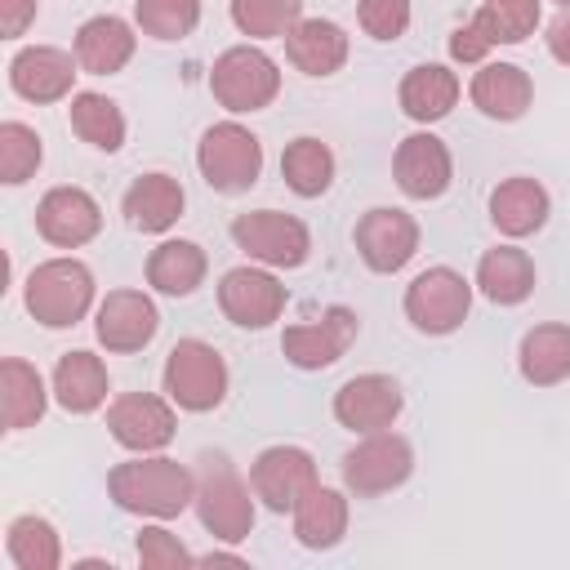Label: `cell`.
I'll use <instances>...</instances> for the list:
<instances>
[{
    "instance_id": "cell-1",
    "label": "cell",
    "mask_w": 570,
    "mask_h": 570,
    "mask_svg": "<svg viewBox=\"0 0 570 570\" xmlns=\"http://www.w3.org/2000/svg\"><path fill=\"white\" fill-rule=\"evenodd\" d=\"M107 494L125 512L169 521V517H178L183 508L196 503V476L183 463L165 459V454H138V459L111 468Z\"/></svg>"
},
{
    "instance_id": "cell-2",
    "label": "cell",
    "mask_w": 570,
    "mask_h": 570,
    "mask_svg": "<svg viewBox=\"0 0 570 570\" xmlns=\"http://www.w3.org/2000/svg\"><path fill=\"white\" fill-rule=\"evenodd\" d=\"M94 303V272L80 258H49L27 276V312L49 325L67 330L76 325Z\"/></svg>"
},
{
    "instance_id": "cell-3",
    "label": "cell",
    "mask_w": 570,
    "mask_h": 570,
    "mask_svg": "<svg viewBox=\"0 0 570 570\" xmlns=\"http://www.w3.org/2000/svg\"><path fill=\"white\" fill-rule=\"evenodd\" d=\"M196 165H200V178L214 187V191H249L263 174V142L236 125V120H223V125H209L200 134V147H196Z\"/></svg>"
},
{
    "instance_id": "cell-4",
    "label": "cell",
    "mask_w": 570,
    "mask_h": 570,
    "mask_svg": "<svg viewBox=\"0 0 570 570\" xmlns=\"http://www.w3.org/2000/svg\"><path fill=\"white\" fill-rule=\"evenodd\" d=\"M165 392L178 410L205 414L227 396V365L205 338H178L165 356Z\"/></svg>"
},
{
    "instance_id": "cell-5",
    "label": "cell",
    "mask_w": 570,
    "mask_h": 570,
    "mask_svg": "<svg viewBox=\"0 0 570 570\" xmlns=\"http://www.w3.org/2000/svg\"><path fill=\"white\" fill-rule=\"evenodd\" d=\"M196 517L218 543H240L254 530L249 485L236 476L227 459H205V476L196 481Z\"/></svg>"
},
{
    "instance_id": "cell-6",
    "label": "cell",
    "mask_w": 570,
    "mask_h": 570,
    "mask_svg": "<svg viewBox=\"0 0 570 570\" xmlns=\"http://www.w3.org/2000/svg\"><path fill=\"white\" fill-rule=\"evenodd\" d=\"M209 89H214L218 107L245 116V111H263L281 94V71L263 49L236 45V49L218 53V62L209 71Z\"/></svg>"
},
{
    "instance_id": "cell-7",
    "label": "cell",
    "mask_w": 570,
    "mask_h": 570,
    "mask_svg": "<svg viewBox=\"0 0 570 570\" xmlns=\"http://www.w3.org/2000/svg\"><path fill=\"white\" fill-rule=\"evenodd\" d=\"M472 285L454 267H428L405 289V316L419 334H454L468 321Z\"/></svg>"
},
{
    "instance_id": "cell-8",
    "label": "cell",
    "mask_w": 570,
    "mask_h": 570,
    "mask_svg": "<svg viewBox=\"0 0 570 570\" xmlns=\"http://www.w3.org/2000/svg\"><path fill=\"white\" fill-rule=\"evenodd\" d=\"M232 240L267 263V267H303L307 254H312V236L307 227L294 218V214H281V209H249V214H236L232 218Z\"/></svg>"
},
{
    "instance_id": "cell-9",
    "label": "cell",
    "mask_w": 570,
    "mask_h": 570,
    "mask_svg": "<svg viewBox=\"0 0 570 570\" xmlns=\"http://www.w3.org/2000/svg\"><path fill=\"white\" fill-rule=\"evenodd\" d=\"M414 472V450L405 436L396 432H370L361 445H352L343 454V485L352 494H387L396 485H405Z\"/></svg>"
},
{
    "instance_id": "cell-10",
    "label": "cell",
    "mask_w": 570,
    "mask_h": 570,
    "mask_svg": "<svg viewBox=\"0 0 570 570\" xmlns=\"http://www.w3.org/2000/svg\"><path fill=\"white\" fill-rule=\"evenodd\" d=\"M107 428H111V436H116L125 450H134V454H156V450H165V445L174 441L178 419H174L169 401H160V396H151V392H125V396H116V401L107 405Z\"/></svg>"
},
{
    "instance_id": "cell-11",
    "label": "cell",
    "mask_w": 570,
    "mask_h": 570,
    "mask_svg": "<svg viewBox=\"0 0 570 570\" xmlns=\"http://www.w3.org/2000/svg\"><path fill=\"white\" fill-rule=\"evenodd\" d=\"M218 307L240 330H263L285 312V285L263 267H232L218 281Z\"/></svg>"
},
{
    "instance_id": "cell-12",
    "label": "cell",
    "mask_w": 570,
    "mask_h": 570,
    "mask_svg": "<svg viewBox=\"0 0 570 570\" xmlns=\"http://www.w3.org/2000/svg\"><path fill=\"white\" fill-rule=\"evenodd\" d=\"M249 485L272 512H294V503L316 485V463L298 445H267L249 468Z\"/></svg>"
},
{
    "instance_id": "cell-13",
    "label": "cell",
    "mask_w": 570,
    "mask_h": 570,
    "mask_svg": "<svg viewBox=\"0 0 570 570\" xmlns=\"http://www.w3.org/2000/svg\"><path fill=\"white\" fill-rule=\"evenodd\" d=\"M419 249V223L405 209H370L356 223V254L370 272H401Z\"/></svg>"
},
{
    "instance_id": "cell-14",
    "label": "cell",
    "mask_w": 570,
    "mask_h": 570,
    "mask_svg": "<svg viewBox=\"0 0 570 570\" xmlns=\"http://www.w3.org/2000/svg\"><path fill=\"white\" fill-rule=\"evenodd\" d=\"M401 405H405V396H401L396 379H387V374H356L334 392V419L361 436L392 428Z\"/></svg>"
},
{
    "instance_id": "cell-15",
    "label": "cell",
    "mask_w": 570,
    "mask_h": 570,
    "mask_svg": "<svg viewBox=\"0 0 570 570\" xmlns=\"http://www.w3.org/2000/svg\"><path fill=\"white\" fill-rule=\"evenodd\" d=\"M98 227H102V209L85 187H53L36 205V232L58 249H76L94 240Z\"/></svg>"
},
{
    "instance_id": "cell-16",
    "label": "cell",
    "mask_w": 570,
    "mask_h": 570,
    "mask_svg": "<svg viewBox=\"0 0 570 570\" xmlns=\"http://www.w3.org/2000/svg\"><path fill=\"white\" fill-rule=\"evenodd\" d=\"M76 67H80V62H76L67 49L27 45V49H18L13 62H9V85H13V94L27 98V102H58V98L71 94V85H76V76H80Z\"/></svg>"
},
{
    "instance_id": "cell-17",
    "label": "cell",
    "mask_w": 570,
    "mask_h": 570,
    "mask_svg": "<svg viewBox=\"0 0 570 570\" xmlns=\"http://www.w3.org/2000/svg\"><path fill=\"white\" fill-rule=\"evenodd\" d=\"M94 330H98V343L107 352H138V347H147L156 338L160 316H156V303L147 294H138V289H111L98 303Z\"/></svg>"
},
{
    "instance_id": "cell-18",
    "label": "cell",
    "mask_w": 570,
    "mask_h": 570,
    "mask_svg": "<svg viewBox=\"0 0 570 570\" xmlns=\"http://www.w3.org/2000/svg\"><path fill=\"white\" fill-rule=\"evenodd\" d=\"M392 174H396V187L410 200H436L454 178V160H450V147L436 134H410L396 147Z\"/></svg>"
},
{
    "instance_id": "cell-19",
    "label": "cell",
    "mask_w": 570,
    "mask_h": 570,
    "mask_svg": "<svg viewBox=\"0 0 570 570\" xmlns=\"http://www.w3.org/2000/svg\"><path fill=\"white\" fill-rule=\"evenodd\" d=\"M352 338H356V316L347 307H330L321 321L289 325L281 334V352L298 370H325V365H334L347 352Z\"/></svg>"
},
{
    "instance_id": "cell-20",
    "label": "cell",
    "mask_w": 570,
    "mask_h": 570,
    "mask_svg": "<svg viewBox=\"0 0 570 570\" xmlns=\"http://www.w3.org/2000/svg\"><path fill=\"white\" fill-rule=\"evenodd\" d=\"M285 58L303 76H334L347 62V31L330 18H298L285 36Z\"/></svg>"
},
{
    "instance_id": "cell-21",
    "label": "cell",
    "mask_w": 570,
    "mask_h": 570,
    "mask_svg": "<svg viewBox=\"0 0 570 570\" xmlns=\"http://www.w3.org/2000/svg\"><path fill=\"white\" fill-rule=\"evenodd\" d=\"M134 31L116 13H98L76 31V62L89 76H116L134 58Z\"/></svg>"
},
{
    "instance_id": "cell-22",
    "label": "cell",
    "mask_w": 570,
    "mask_h": 570,
    "mask_svg": "<svg viewBox=\"0 0 570 570\" xmlns=\"http://www.w3.org/2000/svg\"><path fill=\"white\" fill-rule=\"evenodd\" d=\"M472 102L490 116V120H521L530 98H534V85L530 76L517 67V62H485L476 76H472Z\"/></svg>"
},
{
    "instance_id": "cell-23",
    "label": "cell",
    "mask_w": 570,
    "mask_h": 570,
    "mask_svg": "<svg viewBox=\"0 0 570 570\" xmlns=\"http://www.w3.org/2000/svg\"><path fill=\"white\" fill-rule=\"evenodd\" d=\"M347 534V499L330 485H312L298 503H294V539L312 552H325L334 548L338 539Z\"/></svg>"
},
{
    "instance_id": "cell-24",
    "label": "cell",
    "mask_w": 570,
    "mask_h": 570,
    "mask_svg": "<svg viewBox=\"0 0 570 570\" xmlns=\"http://www.w3.org/2000/svg\"><path fill=\"white\" fill-rule=\"evenodd\" d=\"M490 223L503 236H530L548 223V191L534 178H503L490 191Z\"/></svg>"
},
{
    "instance_id": "cell-25",
    "label": "cell",
    "mask_w": 570,
    "mask_h": 570,
    "mask_svg": "<svg viewBox=\"0 0 570 570\" xmlns=\"http://www.w3.org/2000/svg\"><path fill=\"white\" fill-rule=\"evenodd\" d=\"M476 285L490 303L499 307H517L530 298L534 289V263L525 249L517 245H499V249H485L481 263H476Z\"/></svg>"
},
{
    "instance_id": "cell-26",
    "label": "cell",
    "mask_w": 570,
    "mask_h": 570,
    "mask_svg": "<svg viewBox=\"0 0 570 570\" xmlns=\"http://www.w3.org/2000/svg\"><path fill=\"white\" fill-rule=\"evenodd\" d=\"M53 401L67 414H94L107 401V365L94 352H67L53 365Z\"/></svg>"
},
{
    "instance_id": "cell-27",
    "label": "cell",
    "mask_w": 570,
    "mask_h": 570,
    "mask_svg": "<svg viewBox=\"0 0 570 570\" xmlns=\"http://www.w3.org/2000/svg\"><path fill=\"white\" fill-rule=\"evenodd\" d=\"M183 200L187 196H183L178 178H169V174H142L125 191V218L138 232H169L178 223V214H183Z\"/></svg>"
},
{
    "instance_id": "cell-28",
    "label": "cell",
    "mask_w": 570,
    "mask_h": 570,
    "mask_svg": "<svg viewBox=\"0 0 570 570\" xmlns=\"http://www.w3.org/2000/svg\"><path fill=\"white\" fill-rule=\"evenodd\" d=\"M454 102H459V76L441 62H423L401 80V111L419 125H432V120L450 116Z\"/></svg>"
},
{
    "instance_id": "cell-29",
    "label": "cell",
    "mask_w": 570,
    "mask_h": 570,
    "mask_svg": "<svg viewBox=\"0 0 570 570\" xmlns=\"http://www.w3.org/2000/svg\"><path fill=\"white\" fill-rule=\"evenodd\" d=\"M205 281V249L196 240H160L147 258V285L169 294V298H187L196 285Z\"/></svg>"
},
{
    "instance_id": "cell-30",
    "label": "cell",
    "mask_w": 570,
    "mask_h": 570,
    "mask_svg": "<svg viewBox=\"0 0 570 570\" xmlns=\"http://www.w3.org/2000/svg\"><path fill=\"white\" fill-rule=\"evenodd\" d=\"M521 379L534 387H552L570 379V325H534L521 338Z\"/></svg>"
},
{
    "instance_id": "cell-31",
    "label": "cell",
    "mask_w": 570,
    "mask_h": 570,
    "mask_svg": "<svg viewBox=\"0 0 570 570\" xmlns=\"http://www.w3.org/2000/svg\"><path fill=\"white\" fill-rule=\"evenodd\" d=\"M45 401H49V392H45L40 370H36V365H27L22 356H9V361L0 365V405H4V428H9V432L31 428V423L45 414Z\"/></svg>"
},
{
    "instance_id": "cell-32",
    "label": "cell",
    "mask_w": 570,
    "mask_h": 570,
    "mask_svg": "<svg viewBox=\"0 0 570 570\" xmlns=\"http://www.w3.org/2000/svg\"><path fill=\"white\" fill-rule=\"evenodd\" d=\"M4 548H9V561H13L18 570H58V566H62L58 530H53L45 517H36V512L9 521Z\"/></svg>"
},
{
    "instance_id": "cell-33",
    "label": "cell",
    "mask_w": 570,
    "mask_h": 570,
    "mask_svg": "<svg viewBox=\"0 0 570 570\" xmlns=\"http://www.w3.org/2000/svg\"><path fill=\"white\" fill-rule=\"evenodd\" d=\"M281 178L289 183V191L298 196H321L330 183H334V156L321 138H294L285 151H281Z\"/></svg>"
},
{
    "instance_id": "cell-34",
    "label": "cell",
    "mask_w": 570,
    "mask_h": 570,
    "mask_svg": "<svg viewBox=\"0 0 570 570\" xmlns=\"http://www.w3.org/2000/svg\"><path fill=\"white\" fill-rule=\"evenodd\" d=\"M71 129L98 151L125 147V116L107 94H76L71 98Z\"/></svg>"
},
{
    "instance_id": "cell-35",
    "label": "cell",
    "mask_w": 570,
    "mask_h": 570,
    "mask_svg": "<svg viewBox=\"0 0 570 570\" xmlns=\"http://www.w3.org/2000/svg\"><path fill=\"white\" fill-rule=\"evenodd\" d=\"M303 18V0H232V22L240 27V36L254 40H272V36H289V27Z\"/></svg>"
},
{
    "instance_id": "cell-36",
    "label": "cell",
    "mask_w": 570,
    "mask_h": 570,
    "mask_svg": "<svg viewBox=\"0 0 570 570\" xmlns=\"http://www.w3.org/2000/svg\"><path fill=\"white\" fill-rule=\"evenodd\" d=\"M134 18L151 40H183L200 22V0H134Z\"/></svg>"
},
{
    "instance_id": "cell-37",
    "label": "cell",
    "mask_w": 570,
    "mask_h": 570,
    "mask_svg": "<svg viewBox=\"0 0 570 570\" xmlns=\"http://www.w3.org/2000/svg\"><path fill=\"white\" fill-rule=\"evenodd\" d=\"M40 134L22 120H4L0 125V183L18 187L40 169Z\"/></svg>"
},
{
    "instance_id": "cell-38",
    "label": "cell",
    "mask_w": 570,
    "mask_h": 570,
    "mask_svg": "<svg viewBox=\"0 0 570 570\" xmlns=\"http://www.w3.org/2000/svg\"><path fill=\"white\" fill-rule=\"evenodd\" d=\"M476 18L494 36V45H521L539 27V0H481Z\"/></svg>"
},
{
    "instance_id": "cell-39",
    "label": "cell",
    "mask_w": 570,
    "mask_h": 570,
    "mask_svg": "<svg viewBox=\"0 0 570 570\" xmlns=\"http://www.w3.org/2000/svg\"><path fill=\"white\" fill-rule=\"evenodd\" d=\"M134 552H138V566H142V570H178V566H191V561H196V557L183 548V539L169 534L165 525H142Z\"/></svg>"
},
{
    "instance_id": "cell-40",
    "label": "cell",
    "mask_w": 570,
    "mask_h": 570,
    "mask_svg": "<svg viewBox=\"0 0 570 570\" xmlns=\"http://www.w3.org/2000/svg\"><path fill=\"white\" fill-rule=\"evenodd\" d=\"M361 27L374 40H396L410 27V0H361Z\"/></svg>"
},
{
    "instance_id": "cell-41",
    "label": "cell",
    "mask_w": 570,
    "mask_h": 570,
    "mask_svg": "<svg viewBox=\"0 0 570 570\" xmlns=\"http://www.w3.org/2000/svg\"><path fill=\"white\" fill-rule=\"evenodd\" d=\"M490 49H494V36L485 31V22L476 13L463 27H454V36H450V58L454 62H481Z\"/></svg>"
},
{
    "instance_id": "cell-42",
    "label": "cell",
    "mask_w": 570,
    "mask_h": 570,
    "mask_svg": "<svg viewBox=\"0 0 570 570\" xmlns=\"http://www.w3.org/2000/svg\"><path fill=\"white\" fill-rule=\"evenodd\" d=\"M36 0H0V31L13 40V36H22L31 22H36Z\"/></svg>"
},
{
    "instance_id": "cell-43",
    "label": "cell",
    "mask_w": 570,
    "mask_h": 570,
    "mask_svg": "<svg viewBox=\"0 0 570 570\" xmlns=\"http://www.w3.org/2000/svg\"><path fill=\"white\" fill-rule=\"evenodd\" d=\"M548 53L570 67V9H561V13L548 22Z\"/></svg>"
},
{
    "instance_id": "cell-44",
    "label": "cell",
    "mask_w": 570,
    "mask_h": 570,
    "mask_svg": "<svg viewBox=\"0 0 570 570\" xmlns=\"http://www.w3.org/2000/svg\"><path fill=\"white\" fill-rule=\"evenodd\" d=\"M557 4H561V9H570V0H557Z\"/></svg>"
}]
</instances>
